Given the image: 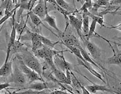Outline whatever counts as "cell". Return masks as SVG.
I'll return each mask as SVG.
<instances>
[{"instance_id":"e0dca14e","label":"cell","mask_w":121,"mask_h":94,"mask_svg":"<svg viewBox=\"0 0 121 94\" xmlns=\"http://www.w3.org/2000/svg\"><path fill=\"white\" fill-rule=\"evenodd\" d=\"M15 27L16 29V32L19 35V40L21 38V36L28 30V28L26 26V23L24 22V19H23V16H22V17L19 19V21H15Z\"/></svg>"},{"instance_id":"52a82bcc","label":"cell","mask_w":121,"mask_h":94,"mask_svg":"<svg viewBox=\"0 0 121 94\" xmlns=\"http://www.w3.org/2000/svg\"><path fill=\"white\" fill-rule=\"evenodd\" d=\"M46 10H47V1L45 0H39L37 5L30 11H32L42 20H43L45 17Z\"/></svg>"},{"instance_id":"4dcf8cb0","label":"cell","mask_w":121,"mask_h":94,"mask_svg":"<svg viewBox=\"0 0 121 94\" xmlns=\"http://www.w3.org/2000/svg\"><path fill=\"white\" fill-rule=\"evenodd\" d=\"M73 7L75 8V0H73Z\"/></svg>"},{"instance_id":"ba28073f","label":"cell","mask_w":121,"mask_h":94,"mask_svg":"<svg viewBox=\"0 0 121 94\" xmlns=\"http://www.w3.org/2000/svg\"><path fill=\"white\" fill-rule=\"evenodd\" d=\"M68 19L69 24H70L76 30L78 34L81 38L82 36V20L75 17L74 15H69Z\"/></svg>"},{"instance_id":"8fae6325","label":"cell","mask_w":121,"mask_h":94,"mask_svg":"<svg viewBox=\"0 0 121 94\" xmlns=\"http://www.w3.org/2000/svg\"><path fill=\"white\" fill-rule=\"evenodd\" d=\"M26 49H27V48L24 47V44L20 40H19V39L15 40L14 44H13V46L10 48V57L11 58V57L13 56L14 54H17L18 53H22L23 51H24Z\"/></svg>"},{"instance_id":"44dd1931","label":"cell","mask_w":121,"mask_h":94,"mask_svg":"<svg viewBox=\"0 0 121 94\" xmlns=\"http://www.w3.org/2000/svg\"><path fill=\"white\" fill-rule=\"evenodd\" d=\"M55 1H56V4L60 7H61L62 9L66 10L67 12L71 13L74 12V9H73L71 5H70L68 2H66L65 0H55Z\"/></svg>"},{"instance_id":"d4e9b609","label":"cell","mask_w":121,"mask_h":94,"mask_svg":"<svg viewBox=\"0 0 121 94\" xmlns=\"http://www.w3.org/2000/svg\"><path fill=\"white\" fill-rule=\"evenodd\" d=\"M110 0H97L94 4L95 6H97V8L100 6H107L109 4Z\"/></svg>"},{"instance_id":"e575fe53","label":"cell","mask_w":121,"mask_h":94,"mask_svg":"<svg viewBox=\"0 0 121 94\" xmlns=\"http://www.w3.org/2000/svg\"><path fill=\"white\" fill-rule=\"evenodd\" d=\"M13 94H16L15 92H13Z\"/></svg>"},{"instance_id":"9a60e30c","label":"cell","mask_w":121,"mask_h":94,"mask_svg":"<svg viewBox=\"0 0 121 94\" xmlns=\"http://www.w3.org/2000/svg\"><path fill=\"white\" fill-rule=\"evenodd\" d=\"M31 44H32V51L33 52L37 51L38 49H40L45 46L42 44V42H41L39 37V33L33 32L32 38H31Z\"/></svg>"},{"instance_id":"f1b7e54d","label":"cell","mask_w":121,"mask_h":94,"mask_svg":"<svg viewBox=\"0 0 121 94\" xmlns=\"http://www.w3.org/2000/svg\"><path fill=\"white\" fill-rule=\"evenodd\" d=\"M29 0H20V4H25V3H28Z\"/></svg>"},{"instance_id":"836d02e7","label":"cell","mask_w":121,"mask_h":94,"mask_svg":"<svg viewBox=\"0 0 121 94\" xmlns=\"http://www.w3.org/2000/svg\"><path fill=\"white\" fill-rule=\"evenodd\" d=\"M69 94H73V93H69Z\"/></svg>"},{"instance_id":"ffe728a7","label":"cell","mask_w":121,"mask_h":94,"mask_svg":"<svg viewBox=\"0 0 121 94\" xmlns=\"http://www.w3.org/2000/svg\"><path fill=\"white\" fill-rule=\"evenodd\" d=\"M39 39H40L41 42H42V44H43L44 46L49 47V48H53L56 44H57L58 43H60L59 41H57V42L51 41V39H48V38H46V37L43 36L42 34H39Z\"/></svg>"},{"instance_id":"7c38bea8","label":"cell","mask_w":121,"mask_h":94,"mask_svg":"<svg viewBox=\"0 0 121 94\" xmlns=\"http://www.w3.org/2000/svg\"><path fill=\"white\" fill-rule=\"evenodd\" d=\"M43 21H45L47 22V24L51 26L53 28H54L57 31V33L59 34L58 35V38H60V35L62 34V32H60V29L58 28L57 26V24H56V18L54 17V16H51L48 14V9L46 10V15H45V17L44 18V19L42 20Z\"/></svg>"},{"instance_id":"4316f807","label":"cell","mask_w":121,"mask_h":94,"mask_svg":"<svg viewBox=\"0 0 121 94\" xmlns=\"http://www.w3.org/2000/svg\"><path fill=\"white\" fill-rule=\"evenodd\" d=\"M38 0H29L28 1V4H29V7H30V11L33 9V6L35 5V4L37 2Z\"/></svg>"},{"instance_id":"d6a6232c","label":"cell","mask_w":121,"mask_h":94,"mask_svg":"<svg viewBox=\"0 0 121 94\" xmlns=\"http://www.w3.org/2000/svg\"><path fill=\"white\" fill-rule=\"evenodd\" d=\"M2 15V11H0V16Z\"/></svg>"},{"instance_id":"484cf974","label":"cell","mask_w":121,"mask_h":94,"mask_svg":"<svg viewBox=\"0 0 121 94\" xmlns=\"http://www.w3.org/2000/svg\"><path fill=\"white\" fill-rule=\"evenodd\" d=\"M10 85L9 82H6V83H2V84H0V91L1 90H4L5 89H7L8 87H9Z\"/></svg>"},{"instance_id":"2e32d148","label":"cell","mask_w":121,"mask_h":94,"mask_svg":"<svg viewBox=\"0 0 121 94\" xmlns=\"http://www.w3.org/2000/svg\"><path fill=\"white\" fill-rule=\"evenodd\" d=\"M28 15V17H29V18H30V19L31 20V21H32V23L35 26H37V27H40V26L41 25H42V26H44V27L46 28H47L48 30H50L53 34H54L56 36H57V38H58V35H57V34H56L55 33H53L51 30H50L48 28H47L46 26H44V24H43V22H42V19H40L37 15H36L35 14H34L32 11H28V13H27Z\"/></svg>"},{"instance_id":"277c9868","label":"cell","mask_w":121,"mask_h":94,"mask_svg":"<svg viewBox=\"0 0 121 94\" xmlns=\"http://www.w3.org/2000/svg\"><path fill=\"white\" fill-rule=\"evenodd\" d=\"M13 72L11 73V75H10V77L8 79V82H13L15 83L16 86H22L24 87L26 85L27 82V78L26 77V75L23 73V72L19 69V68L17 66V62L15 58L13 60Z\"/></svg>"},{"instance_id":"5b68a950","label":"cell","mask_w":121,"mask_h":94,"mask_svg":"<svg viewBox=\"0 0 121 94\" xmlns=\"http://www.w3.org/2000/svg\"><path fill=\"white\" fill-rule=\"evenodd\" d=\"M63 52L62 51L61 53L56 54L53 56L54 64L57 68H58L62 71H66V70H69V71H72L73 70V66L71 63L68 62L66 60L65 57L63 55Z\"/></svg>"},{"instance_id":"d590c367","label":"cell","mask_w":121,"mask_h":94,"mask_svg":"<svg viewBox=\"0 0 121 94\" xmlns=\"http://www.w3.org/2000/svg\"></svg>"},{"instance_id":"9c48e42d","label":"cell","mask_w":121,"mask_h":94,"mask_svg":"<svg viewBox=\"0 0 121 94\" xmlns=\"http://www.w3.org/2000/svg\"><path fill=\"white\" fill-rule=\"evenodd\" d=\"M93 83V82H92ZM87 91L91 94H95L97 91H105V92H109V93H114L117 94V92L111 89V87H108L105 85H99L93 83L92 85H89L86 87Z\"/></svg>"},{"instance_id":"f546056e","label":"cell","mask_w":121,"mask_h":94,"mask_svg":"<svg viewBox=\"0 0 121 94\" xmlns=\"http://www.w3.org/2000/svg\"><path fill=\"white\" fill-rule=\"evenodd\" d=\"M82 1H84V2H91V1H92V0H82Z\"/></svg>"},{"instance_id":"7a4b0ae2","label":"cell","mask_w":121,"mask_h":94,"mask_svg":"<svg viewBox=\"0 0 121 94\" xmlns=\"http://www.w3.org/2000/svg\"><path fill=\"white\" fill-rule=\"evenodd\" d=\"M81 39L84 42V45L87 50L89 51L90 55L92 57L93 60L101 68L103 71H104L105 68L102 65V53H101V49L98 47L95 44L91 42L90 39H87L84 38V35L81 37Z\"/></svg>"},{"instance_id":"d6986e66","label":"cell","mask_w":121,"mask_h":94,"mask_svg":"<svg viewBox=\"0 0 121 94\" xmlns=\"http://www.w3.org/2000/svg\"><path fill=\"white\" fill-rule=\"evenodd\" d=\"M53 75H55L56 78L60 82V83H63L65 84L66 83V74L64 73V71L58 69L56 68L55 70H53Z\"/></svg>"},{"instance_id":"30bf717a","label":"cell","mask_w":121,"mask_h":94,"mask_svg":"<svg viewBox=\"0 0 121 94\" xmlns=\"http://www.w3.org/2000/svg\"><path fill=\"white\" fill-rule=\"evenodd\" d=\"M108 44H109L110 47L112 48V51H113V56L107 58V59L105 60V62H106L107 64H114V65H118V66H120L121 64V52H120L117 48H116V51H115V49H114L113 47L112 46L110 42H109Z\"/></svg>"},{"instance_id":"83f0119b","label":"cell","mask_w":121,"mask_h":94,"mask_svg":"<svg viewBox=\"0 0 121 94\" xmlns=\"http://www.w3.org/2000/svg\"><path fill=\"white\" fill-rule=\"evenodd\" d=\"M80 89H81V90H82V94H91L87 91V89H86V87H84V86L82 85L81 83H80Z\"/></svg>"},{"instance_id":"cb8c5ba5","label":"cell","mask_w":121,"mask_h":94,"mask_svg":"<svg viewBox=\"0 0 121 94\" xmlns=\"http://www.w3.org/2000/svg\"><path fill=\"white\" fill-rule=\"evenodd\" d=\"M89 17L86 15H83V19H82V32L84 33V36H86L88 34L89 29Z\"/></svg>"},{"instance_id":"8992f818","label":"cell","mask_w":121,"mask_h":94,"mask_svg":"<svg viewBox=\"0 0 121 94\" xmlns=\"http://www.w3.org/2000/svg\"><path fill=\"white\" fill-rule=\"evenodd\" d=\"M59 38L61 39V42L66 47H75L78 48L80 45H81L78 39L71 33L63 32L60 35Z\"/></svg>"},{"instance_id":"603a6c76","label":"cell","mask_w":121,"mask_h":94,"mask_svg":"<svg viewBox=\"0 0 121 94\" xmlns=\"http://www.w3.org/2000/svg\"><path fill=\"white\" fill-rule=\"evenodd\" d=\"M82 14H83V15H87L89 18H91L92 20H95V21H96V23H97V24H99L102 27H104V26H105L104 25V19H103V17L98 16V15H94V14H92V13H91L90 12H89V10H87V11L85 12V13H83Z\"/></svg>"},{"instance_id":"4fadbf2b","label":"cell","mask_w":121,"mask_h":94,"mask_svg":"<svg viewBox=\"0 0 121 94\" xmlns=\"http://www.w3.org/2000/svg\"><path fill=\"white\" fill-rule=\"evenodd\" d=\"M77 60H78V65H80V66H82L83 67H84L85 68H86L92 75H93L94 76H95L97 78H98V79H100L104 83H105V81L103 80V77H102V75L100 73H98L97 71H95V69H93V68L92 66L90 65V64L89 63H84L83 61H82L80 59H79V58H78L77 57Z\"/></svg>"},{"instance_id":"6da1fadb","label":"cell","mask_w":121,"mask_h":94,"mask_svg":"<svg viewBox=\"0 0 121 94\" xmlns=\"http://www.w3.org/2000/svg\"><path fill=\"white\" fill-rule=\"evenodd\" d=\"M19 56H20L21 59L24 62V63L28 66V68L35 71L37 74L43 79L42 77L43 67H42V64L39 62V60L37 59V57L35 56L34 54L30 52L28 49L21 53L20 55L19 54Z\"/></svg>"},{"instance_id":"ac0fdd59","label":"cell","mask_w":121,"mask_h":94,"mask_svg":"<svg viewBox=\"0 0 121 94\" xmlns=\"http://www.w3.org/2000/svg\"><path fill=\"white\" fill-rule=\"evenodd\" d=\"M78 48H79V50H80V53H81V55H82V56L83 57V58H84V60L86 61V62H87L88 63H89L90 64H92V65H94V66H95V67H97L98 69H100V70H102L101 69V68L100 67V66H98L95 62V61L93 60V59L92 58H91L90 56H89V55L88 54V53L84 50V48L82 47L81 45H80L79 47H78ZM103 71V70H102Z\"/></svg>"},{"instance_id":"3957f363","label":"cell","mask_w":121,"mask_h":94,"mask_svg":"<svg viewBox=\"0 0 121 94\" xmlns=\"http://www.w3.org/2000/svg\"><path fill=\"white\" fill-rule=\"evenodd\" d=\"M15 60H16L17 66L19 68V69L23 72V73L24 75H26V77L27 78V80H28V84H30V83L35 82L36 81L44 82V79H42L39 75L37 74L35 71H33L30 68H28V66L24 63V62L21 59V57L19 56L18 53L16 54Z\"/></svg>"},{"instance_id":"1f68e13d","label":"cell","mask_w":121,"mask_h":94,"mask_svg":"<svg viewBox=\"0 0 121 94\" xmlns=\"http://www.w3.org/2000/svg\"><path fill=\"white\" fill-rule=\"evenodd\" d=\"M13 94V93H8V94Z\"/></svg>"},{"instance_id":"7402d4cb","label":"cell","mask_w":121,"mask_h":94,"mask_svg":"<svg viewBox=\"0 0 121 94\" xmlns=\"http://www.w3.org/2000/svg\"><path fill=\"white\" fill-rule=\"evenodd\" d=\"M19 6V4L16 5L15 9H13V10H9L5 9V10H4V16L0 19V26H1L3 24H4V22H5V21H6L9 19V18H10V17H13L14 12L17 10V9H18Z\"/></svg>"},{"instance_id":"5bb4252c","label":"cell","mask_w":121,"mask_h":94,"mask_svg":"<svg viewBox=\"0 0 121 94\" xmlns=\"http://www.w3.org/2000/svg\"><path fill=\"white\" fill-rule=\"evenodd\" d=\"M13 72V62L9 60L5 62L0 68V77H9Z\"/></svg>"}]
</instances>
